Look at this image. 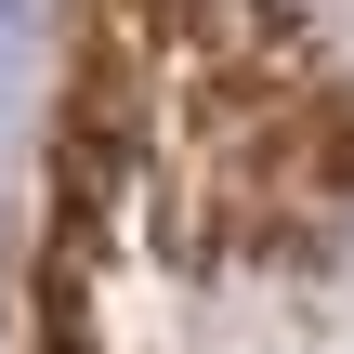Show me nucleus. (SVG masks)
<instances>
[{
    "instance_id": "obj_1",
    "label": "nucleus",
    "mask_w": 354,
    "mask_h": 354,
    "mask_svg": "<svg viewBox=\"0 0 354 354\" xmlns=\"http://www.w3.org/2000/svg\"><path fill=\"white\" fill-rule=\"evenodd\" d=\"M13 26H26V0H0V79H13Z\"/></svg>"
}]
</instances>
